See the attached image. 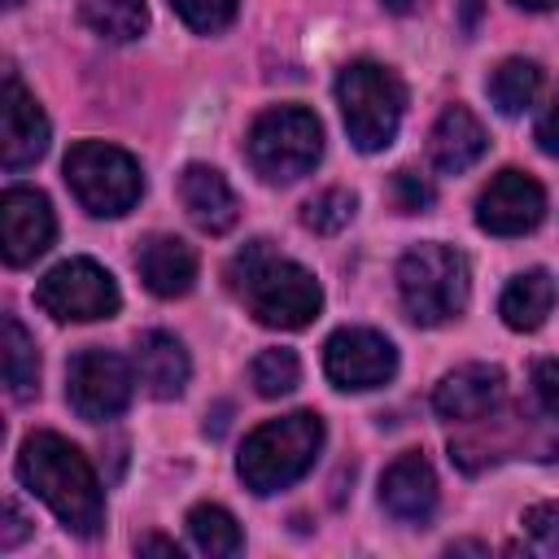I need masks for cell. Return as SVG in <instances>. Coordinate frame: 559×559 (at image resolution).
Masks as SVG:
<instances>
[{"label":"cell","mask_w":559,"mask_h":559,"mask_svg":"<svg viewBox=\"0 0 559 559\" xmlns=\"http://www.w3.org/2000/svg\"><path fill=\"white\" fill-rule=\"evenodd\" d=\"M17 476L22 485L52 507V515L79 533L96 537L105 524V493L96 485V472L79 445H70L57 432H31L17 450Z\"/></svg>","instance_id":"cell-1"},{"label":"cell","mask_w":559,"mask_h":559,"mask_svg":"<svg viewBox=\"0 0 559 559\" xmlns=\"http://www.w3.org/2000/svg\"><path fill=\"white\" fill-rule=\"evenodd\" d=\"M227 280H231L236 297L249 306V314L266 328H284V332L306 328L323 306L319 280L306 266L280 258L271 249V240H249L231 258Z\"/></svg>","instance_id":"cell-2"},{"label":"cell","mask_w":559,"mask_h":559,"mask_svg":"<svg viewBox=\"0 0 559 559\" xmlns=\"http://www.w3.org/2000/svg\"><path fill=\"white\" fill-rule=\"evenodd\" d=\"M323 450V419L314 411H293L284 419H266L245 437L240 450V480L253 493H275L301 480Z\"/></svg>","instance_id":"cell-3"},{"label":"cell","mask_w":559,"mask_h":559,"mask_svg":"<svg viewBox=\"0 0 559 559\" xmlns=\"http://www.w3.org/2000/svg\"><path fill=\"white\" fill-rule=\"evenodd\" d=\"M336 100H341L345 131L362 153H380L393 144L402 109H406V87L389 66L349 61L336 79Z\"/></svg>","instance_id":"cell-4"},{"label":"cell","mask_w":559,"mask_h":559,"mask_svg":"<svg viewBox=\"0 0 559 559\" xmlns=\"http://www.w3.org/2000/svg\"><path fill=\"white\" fill-rule=\"evenodd\" d=\"M467 258L450 245H415L397 262V293L415 323L437 328L467 306Z\"/></svg>","instance_id":"cell-5"},{"label":"cell","mask_w":559,"mask_h":559,"mask_svg":"<svg viewBox=\"0 0 559 559\" xmlns=\"http://www.w3.org/2000/svg\"><path fill=\"white\" fill-rule=\"evenodd\" d=\"M245 153H249V166L266 183H293L314 170L323 153V127L301 105H275L253 118Z\"/></svg>","instance_id":"cell-6"},{"label":"cell","mask_w":559,"mask_h":559,"mask_svg":"<svg viewBox=\"0 0 559 559\" xmlns=\"http://www.w3.org/2000/svg\"><path fill=\"white\" fill-rule=\"evenodd\" d=\"M66 183L79 197V205L87 214H96V218L127 214L144 192L135 157L114 148V144H105V140H79L66 153Z\"/></svg>","instance_id":"cell-7"},{"label":"cell","mask_w":559,"mask_h":559,"mask_svg":"<svg viewBox=\"0 0 559 559\" xmlns=\"http://www.w3.org/2000/svg\"><path fill=\"white\" fill-rule=\"evenodd\" d=\"M35 301L44 314L61 319V323H92V319H114L122 297H118V284L105 266H96L92 258H70V262H57L39 288H35Z\"/></svg>","instance_id":"cell-8"},{"label":"cell","mask_w":559,"mask_h":559,"mask_svg":"<svg viewBox=\"0 0 559 559\" xmlns=\"http://www.w3.org/2000/svg\"><path fill=\"white\" fill-rule=\"evenodd\" d=\"M131 384L135 380H131L127 358H118L109 349H79L66 367V402L87 424L122 415L131 402Z\"/></svg>","instance_id":"cell-9"},{"label":"cell","mask_w":559,"mask_h":559,"mask_svg":"<svg viewBox=\"0 0 559 559\" xmlns=\"http://www.w3.org/2000/svg\"><path fill=\"white\" fill-rule=\"evenodd\" d=\"M323 371L336 389H380L397 371V349L371 328H341L323 345Z\"/></svg>","instance_id":"cell-10"},{"label":"cell","mask_w":559,"mask_h":559,"mask_svg":"<svg viewBox=\"0 0 559 559\" xmlns=\"http://www.w3.org/2000/svg\"><path fill=\"white\" fill-rule=\"evenodd\" d=\"M542 214H546V192L524 170L493 175L489 188L476 201V223L489 236H524V231H533L542 223Z\"/></svg>","instance_id":"cell-11"},{"label":"cell","mask_w":559,"mask_h":559,"mask_svg":"<svg viewBox=\"0 0 559 559\" xmlns=\"http://www.w3.org/2000/svg\"><path fill=\"white\" fill-rule=\"evenodd\" d=\"M57 236V218L44 192L35 188H4L0 197V245L9 266L35 262Z\"/></svg>","instance_id":"cell-12"},{"label":"cell","mask_w":559,"mask_h":559,"mask_svg":"<svg viewBox=\"0 0 559 559\" xmlns=\"http://www.w3.org/2000/svg\"><path fill=\"white\" fill-rule=\"evenodd\" d=\"M48 153V118L35 105V96L17 83V74H4L0 96V162L4 170H26Z\"/></svg>","instance_id":"cell-13"},{"label":"cell","mask_w":559,"mask_h":559,"mask_svg":"<svg viewBox=\"0 0 559 559\" xmlns=\"http://www.w3.org/2000/svg\"><path fill=\"white\" fill-rule=\"evenodd\" d=\"M380 507L397 524H428L437 511V476L424 454H397L380 476Z\"/></svg>","instance_id":"cell-14"},{"label":"cell","mask_w":559,"mask_h":559,"mask_svg":"<svg viewBox=\"0 0 559 559\" xmlns=\"http://www.w3.org/2000/svg\"><path fill=\"white\" fill-rule=\"evenodd\" d=\"M502 397V367L493 362H467V367H454L437 393H432V411L450 424H472L480 415L493 411V402Z\"/></svg>","instance_id":"cell-15"},{"label":"cell","mask_w":559,"mask_h":559,"mask_svg":"<svg viewBox=\"0 0 559 559\" xmlns=\"http://www.w3.org/2000/svg\"><path fill=\"white\" fill-rule=\"evenodd\" d=\"M135 271L148 293L183 297L197 284V253L179 236H144L135 249Z\"/></svg>","instance_id":"cell-16"},{"label":"cell","mask_w":559,"mask_h":559,"mask_svg":"<svg viewBox=\"0 0 559 559\" xmlns=\"http://www.w3.org/2000/svg\"><path fill=\"white\" fill-rule=\"evenodd\" d=\"M179 201L188 210V218L210 231V236H223L236 227L240 218V205H236V192L227 188V179L214 170V166H188L179 175Z\"/></svg>","instance_id":"cell-17"},{"label":"cell","mask_w":559,"mask_h":559,"mask_svg":"<svg viewBox=\"0 0 559 559\" xmlns=\"http://www.w3.org/2000/svg\"><path fill=\"white\" fill-rule=\"evenodd\" d=\"M485 148H489V135H485V127L476 122V114L463 109V105H450V109L437 118L432 140H428L432 166L445 170V175L472 170V166L485 157Z\"/></svg>","instance_id":"cell-18"},{"label":"cell","mask_w":559,"mask_h":559,"mask_svg":"<svg viewBox=\"0 0 559 559\" xmlns=\"http://www.w3.org/2000/svg\"><path fill=\"white\" fill-rule=\"evenodd\" d=\"M135 376H140V384L153 397H162V402L179 397L183 384H188V354H183V345L170 332H144L135 341Z\"/></svg>","instance_id":"cell-19"},{"label":"cell","mask_w":559,"mask_h":559,"mask_svg":"<svg viewBox=\"0 0 559 559\" xmlns=\"http://www.w3.org/2000/svg\"><path fill=\"white\" fill-rule=\"evenodd\" d=\"M555 297H559V293H555L550 271L533 266V271L515 275V280L502 288L498 314H502V323L515 328V332H537V328L546 323V314L555 310Z\"/></svg>","instance_id":"cell-20"},{"label":"cell","mask_w":559,"mask_h":559,"mask_svg":"<svg viewBox=\"0 0 559 559\" xmlns=\"http://www.w3.org/2000/svg\"><path fill=\"white\" fill-rule=\"evenodd\" d=\"M83 26L109 44H131L148 26V4L144 0H83L79 9Z\"/></svg>","instance_id":"cell-21"},{"label":"cell","mask_w":559,"mask_h":559,"mask_svg":"<svg viewBox=\"0 0 559 559\" xmlns=\"http://www.w3.org/2000/svg\"><path fill=\"white\" fill-rule=\"evenodd\" d=\"M537 87H542V70H537V61H524V57L502 61V66L489 74V83H485L489 100H493L498 114H507V118L524 114V109L533 105Z\"/></svg>","instance_id":"cell-22"},{"label":"cell","mask_w":559,"mask_h":559,"mask_svg":"<svg viewBox=\"0 0 559 559\" xmlns=\"http://www.w3.org/2000/svg\"><path fill=\"white\" fill-rule=\"evenodd\" d=\"M4 384L13 397H31L39 389V354L17 314H4Z\"/></svg>","instance_id":"cell-23"},{"label":"cell","mask_w":559,"mask_h":559,"mask_svg":"<svg viewBox=\"0 0 559 559\" xmlns=\"http://www.w3.org/2000/svg\"><path fill=\"white\" fill-rule=\"evenodd\" d=\"M188 533H192L197 550L210 559H227L240 550V524L231 520V511H223L214 502H201L188 511Z\"/></svg>","instance_id":"cell-24"},{"label":"cell","mask_w":559,"mask_h":559,"mask_svg":"<svg viewBox=\"0 0 559 559\" xmlns=\"http://www.w3.org/2000/svg\"><path fill=\"white\" fill-rule=\"evenodd\" d=\"M249 380L262 397H284L297 389L301 380V362L293 349H262L253 362H249Z\"/></svg>","instance_id":"cell-25"},{"label":"cell","mask_w":559,"mask_h":559,"mask_svg":"<svg viewBox=\"0 0 559 559\" xmlns=\"http://www.w3.org/2000/svg\"><path fill=\"white\" fill-rule=\"evenodd\" d=\"M354 205H358L354 192H345V188H328V192H319V197L306 201L301 223H306L310 231H319V236H336V231L354 218Z\"/></svg>","instance_id":"cell-26"},{"label":"cell","mask_w":559,"mask_h":559,"mask_svg":"<svg viewBox=\"0 0 559 559\" xmlns=\"http://www.w3.org/2000/svg\"><path fill=\"white\" fill-rule=\"evenodd\" d=\"M170 9L201 35H214L236 17V0H170Z\"/></svg>","instance_id":"cell-27"},{"label":"cell","mask_w":559,"mask_h":559,"mask_svg":"<svg viewBox=\"0 0 559 559\" xmlns=\"http://www.w3.org/2000/svg\"><path fill=\"white\" fill-rule=\"evenodd\" d=\"M524 537L542 555H559V502H537L524 511Z\"/></svg>","instance_id":"cell-28"},{"label":"cell","mask_w":559,"mask_h":559,"mask_svg":"<svg viewBox=\"0 0 559 559\" xmlns=\"http://www.w3.org/2000/svg\"><path fill=\"white\" fill-rule=\"evenodd\" d=\"M533 393L550 419H559V358H542L533 367Z\"/></svg>","instance_id":"cell-29"},{"label":"cell","mask_w":559,"mask_h":559,"mask_svg":"<svg viewBox=\"0 0 559 559\" xmlns=\"http://www.w3.org/2000/svg\"><path fill=\"white\" fill-rule=\"evenodd\" d=\"M393 188H397V205H402L406 214H415V210H428V205H432V183H428V179H419L415 170H397V175H393Z\"/></svg>","instance_id":"cell-30"},{"label":"cell","mask_w":559,"mask_h":559,"mask_svg":"<svg viewBox=\"0 0 559 559\" xmlns=\"http://www.w3.org/2000/svg\"><path fill=\"white\" fill-rule=\"evenodd\" d=\"M537 144H542V153H550V157H559V92L550 96V105H546V114L537 118Z\"/></svg>","instance_id":"cell-31"},{"label":"cell","mask_w":559,"mask_h":559,"mask_svg":"<svg viewBox=\"0 0 559 559\" xmlns=\"http://www.w3.org/2000/svg\"><path fill=\"white\" fill-rule=\"evenodd\" d=\"M26 537V515L17 511V502H4V533H0V550H13Z\"/></svg>","instance_id":"cell-32"},{"label":"cell","mask_w":559,"mask_h":559,"mask_svg":"<svg viewBox=\"0 0 559 559\" xmlns=\"http://www.w3.org/2000/svg\"><path fill=\"white\" fill-rule=\"evenodd\" d=\"M135 550H140V555H170V559H179V546H175L170 537H157V533L140 537V542H135Z\"/></svg>","instance_id":"cell-33"},{"label":"cell","mask_w":559,"mask_h":559,"mask_svg":"<svg viewBox=\"0 0 559 559\" xmlns=\"http://www.w3.org/2000/svg\"><path fill=\"white\" fill-rule=\"evenodd\" d=\"M476 17H480V0H463V31L467 35L476 31Z\"/></svg>","instance_id":"cell-34"},{"label":"cell","mask_w":559,"mask_h":559,"mask_svg":"<svg viewBox=\"0 0 559 559\" xmlns=\"http://www.w3.org/2000/svg\"><path fill=\"white\" fill-rule=\"evenodd\" d=\"M384 9L389 13H411V9H419V0H384Z\"/></svg>","instance_id":"cell-35"},{"label":"cell","mask_w":559,"mask_h":559,"mask_svg":"<svg viewBox=\"0 0 559 559\" xmlns=\"http://www.w3.org/2000/svg\"><path fill=\"white\" fill-rule=\"evenodd\" d=\"M515 4H520V9H555L559 0H515Z\"/></svg>","instance_id":"cell-36"},{"label":"cell","mask_w":559,"mask_h":559,"mask_svg":"<svg viewBox=\"0 0 559 559\" xmlns=\"http://www.w3.org/2000/svg\"><path fill=\"white\" fill-rule=\"evenodd\" d=\"M4 4H9V9H17V4H22V0H4Z\"/></svg>","instance_id":"cell-37"}]
</instances>
